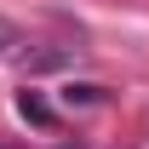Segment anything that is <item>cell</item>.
<instances>
[{
    "instance_id": "cell-1",
    "label": "cell",
    "mask_w": 149,
    "mask_h": 149,
    "mask_svg": "<svg viewBox=\"0 0 149 149\" xmlns=\"http://www.w3.org/2000/svg\"><path fill=\"white\" fill-rule=\"evenodd\" d=\"M17 109H23V120H35V126H52V103H46L40 92H23Z\"/></svg>"
},
{
    "instance_id": "cell-2",
    "label": "cell",
    "mask_w": 149,
    "mask_h": 149,
    "mask_svg": "<svg viewBox=\"0 0 149 149\" xmlns=\"http://www.w3.org/2000/svg\"><path fill=\"white\" fill-rule=\"evenodd\" d=\"M63 97H69V103H92V97H97V86H69Z\"/></svg>"
},
{
    "instance_id": "cell-3",
    "label": "cell",
    "mask_w": 149,
    "mask_h": 149,
    "mask_svg": "<svg viewBox=\"0 0 149 149\" xmlns=\"http://www.w3.org/2000/svg\"><path fill=\"white\" fill-rule=\"evenodd\" d=\"M6 46H12V29H6V23H0V52H6Z\"/></svg>"
}]
</instances>
